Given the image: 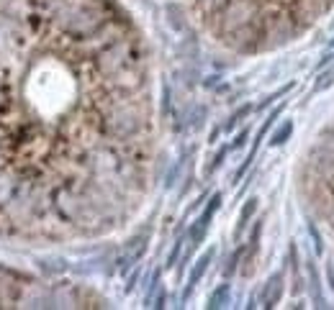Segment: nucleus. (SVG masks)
Segmentation results:
<instances>
[{
    "mask_svg": "<svg viewBox=\"0 0 334 310\" xmlns=\"http://www.w3.org/2000/svg\"><path fill=\"white\" fill-rule=\"evenodd\" d=\"M152 82L114 0H0V233L98 236L139 208Z\"/></svg>",
    "mask_w": 334,
    "mask_h": 310,
    "instance_id": "f257e3e1",
    "label": "nucleus"
},
{
    "mask_svg": "<svg viewBox=\"0 0 334 310\" xmlns=\"http://www.w3.org/2000/svg\"><path fill=\"white\" fill-rule=\"evenodd\" d=\"M218 205H221V195H213L211 200H208V205H206V210L200 213V218L193 223V228H190V246L195 249L200 241H203V236H206V231H208V223H211V218H213V213L218 210Z\"/></svg>",
    "mask_w": 334,
    "mask_h": 310,
    "instance_id": "f03ea898",
    "label": "nucleus"
},
{
    "mask_svg": "<svg viewBox=\"0 0 334 310\" xmlns=\"http://www.w3.org/2000/svg\"><path fill=\"white\" fill-rule=\"evenodd\" d=\"M280 290H283V274L278 272V274H273L270 279H267V284H265L262 305H265V307H273V305L278 302V297H280Z\"/></svg>",
    "mask_w": 334,
    "mask_h": 310,
    "instance_id": "7ed1b4c3",
    "label": "nucleus"
},
{
    "mask_svg": "<svg viewBox=\"0 0 334 310\" xmlns=\"http://www.w3.org/2000/svg\"><path fill=\"white\" fill-rule=\"evenodd\" d=\"M211 256H213V251H206L203 256L198 259V264H195V269L190 272V277H188V287H185V295H183V300H188L190 297V292H193V287L200 282V277L206 274V269H208V261H211Z\"/></svg>",
    "mask_w": 334,
    "mask_h": 310,
    "instance_id": "20e7f679",
    "label": "nucleus"
},
{
    "mask_svg": "<svg viewBox=\"0 0 334 310\" xmlns=\"http://www.w3.org/2000/svg\"><path fill=\"white\" fill-rule=\"evenodd\" d=\"M229 302V284L216 287V292L208 297V307H224Z\"/></svg>",
    "mask_w": 334,
    "mask_h": 310,
    "instance_id": "39448f33",
    "label": "nucleus"
},
{
    "mask_svg": "<svg viewBox=\"0 0 334 310\" xmlns=\"http://www.w3.org/2000/svg\"><path fill=\"white\" fill-rule=\"evenodd\" d=\"M257 210V197H250V200H247V205H244L242 208V213H239V226H237V233L244 228V226H247V220L252 218V213Z\"/></svg>",
    "mask_w": 334,
    "mask_h": 310,
    "instance_id": "423d86ee",
    "label": "nucleus"
},
{
    "mask_svg": "<svg viewBox=\"0 0 334 310\" xmlns=\"http://www.w3.org/2000/svg\"><path fill=\"white\" fill-rule=\"evenodd\" d=\"M291 131H293V123L291 121H285L278 131H275V134H273V139H270V144L273 146H280V144H285L288 141V136H291Z\"/></svg>",
    "mask_w": 334,
    "mask_h": 310,
    "instance_id": "0eeeda50",
    "label": "nucleus"
},
{
    "mask_svg": "<svg viewBox=\"0 0 334 310\" xmlns=\"http://www.w3.org/2000/svg\"><path fill=\"white\" fill-rule=\"evenodd\" d=\"M308 274H311V290H314V300L319 307H324L326 302L321 300V290H319V274H316V267L314 264H308Z\"/></svg>",
    "mask_w": 334,
    "mask_h": 310,
    "instance_id": "6e6552de",
    "label": "nucleus"
},
{
    "mask_svg": "<svg viewBox=\"0 0 334 310\" xmlns=\"http://www.w3.org/2000/svg\"><path fill=\"white\" fill-rule=\"evenodd\" d=\"M331 82H334V70H329L326 75H321V77H319V82H316V87H314V90H316V93H321L324 87H329Z\"/></svg>",
    "mask_w": 334,
    "mask_h": 310,
    "instance_id": "1a4fd4ad",
    "label": "nucleus"
},
{
    "mask_svg": "<svg viewBox=\"0 0 334 310\" xmlns=\"http://www.w3.org/2000/svg\"><path fill=\"white\" fill-rule=\"evenodd\" d=\"M250 110H252V105H247V108H242V110H237V113H234V116H232V121H229V123H227V128H232V126H234V123H239V121H242V118H244V116H247V113H250Z\"/></svg>",
    "mask_w": 334,
    "mask_h": 310,
    "instance_id": "9d476101",
    "label": "nucleus"
},
{
    "mask_svg": "<svg viewBox=\"0 0 334 310\" xmlns=\"http://www.w3.org/2000/svg\"><path fill=\"white\" fill-rule=\"evenodd\" d=\"M180 246H183V241H177V243H175V249H172V254H170V261H167V264H170V267H172V264H175L177 254H180Z\"/></svg>",
    "mask_w": 334,
    "mask_h": 310,
    "instance_id": "9b49d317",
    "label": "nucleus"
},
{
    "mask_svg": "<svg viewBox=\"0 0 334 310\" xmlns=\"http://www.w3.org/2000/svg\"><path fill=\"white\" fill-rule=\"evenodd\" d=\"M244 139H247V131H242V134L234 139V144H232V146H234V149H237V146H242V144H244Z\"/></svg>",
    "mask_w": 334,
    "mask_h": 310,
    "instance_id": "f8f14e48",
    "label": "nucleus"
}]
</instances>
